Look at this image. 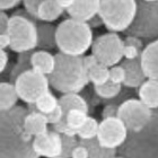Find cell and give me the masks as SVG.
<instances>
[{"mask_svg": "<svg viewBox=\"0 0 158 158\" xmlns=\"http://www.w3.org/2000/svg\"><path fill=\"white\" fill-rule=\"evenodd\" d=\"M25 106L1 112V155L0 158H40L33 147L34 137L25 130L28 115Z\"/></svg>", "mask_w": 158, "mask_h": 158, "instance_id": "1", "label": "cell"}, {"mask_svg": "<svg viewBox=\"0 0 158 158\" xmlns=\"http://www.w3.org/2000/svg\"><path fill=\"white\" fill-rule=\"evenodd\" d=\"M56 60V69L48 76L50 86L62 95L79 94L89 84L88 71L84 67L82 56H71L58 52Z\"/></svg>", "mask_w": 158, "mask_h": 158, "instance_id": "2", "label": "cell"}, {"mask_svg": "<svg viewBox=\"0 0 158 158\" xmlns=\"http://www.w3.org/2000/svg\"><path fill=\"white\" fill-rule=\"evenodd\" d=\"M93 42V30L87 23L67 18L56 26V46L63 54L82 56Z\"/></svg>", "mask_w": 158, "mask_h": 158, "instance_id": "3", "label": "cell"}, {"mask_svg": "<svg viewBox=\"0 0 158 158\" xmlns=\"http://www.w3.org/2000/svg\"><path fill=\"white\" fill-rule=\"evenodd\" d=\"M120 155L125 158H158V112L152 113L150 122L141 131L129 132Z\"/></svg>", "mask_w": 158, "mask_h": 158, "instance_id": "4", "label": "cell"}, {"mask_svg": "<svg viewBox=\"0 0 158 158\" xmlns=\"http://www.w3.org/2000/svg\"><path fill=\"white\" fill-rule=\"evenodd\" d=\"M137 8L138 3L135 0H104L101 1L98 15L111 33L127 32L135 20Z\"/></svg>", "mask_w": 158, "mask_h": 158, "instance_id": "5", "label": "cell"}, {"mask_svg": "<svg viewBox=\"0 0 158 158\" xmlns=\"http://www.w3.org/2000/svg\"><path fill=\"white\" fill-rule=\"evenodd\" d=\"M39 20L32 17H23L18 15L10 16V25L8 35L11 40V51L16 53H25L35 51L37 45V27Z\"/></svg>", "mask_w": 158, "mask_h": 158, "instance_id": "6", "label": "cell"}, {"mask_svg": "<svg viewBox=\"0 0 158 158\" xmlns=\"http://www.w3.org/2000/svg\"><path fill=\"white\" fill-rule=\"evenodd\" d=\"M138 8L135 20L125 33L142 41L158 40V0L137 1Z\"/></svg>", "mask_w": 158, "mask_h": 158, "instance_id": "7", "label": "cell"}, {"mask_svg": "<svg viewBox=\"0 0 158 158\" xmlns=\"http://www.w3.org/2000/svg\"><path fill=\"white\" fill-rule=\"evenodd\" d=\"M124 41L116 33H105L97 36L92 45V54L97 58L101 64L107 68L118 66L123 60Z\"/></svg>", "mask_w": 158, "mask_h": 158, "instance_id": "8", "label": "cell"}, {"mask_svg": "<svg viewBox=\"0 0 158 158\" xmlns=\"http://www.w3.org/2000/svg\"><path fill=\"white\" fill-rule=\"evenodd\" d=\"M17 94L26 105L35 104L37 99L45 93L50 92V82L48 76L31 69L22 73L14 82Z\"/></svg>", "mask_w": 158, "mask_h": 158, "instance_id": "9", "label": "cell"}, {"mask_svg": "<svg viewBox=\"0 0 158 158\" xmlns=\"http://www.w3.org/2000/svg\"><path fill=\"white\" fill-rule=\"evenodd\" d=\"M152 113L154 111L139 98H129L118 106V118L124 123L129 132H139L150 122Z\"/></svg>", "mask_w": 158, "mask_h": 158, "instance_id": "10", "label": "cell"}, {"mask_svg": "<svg viewBox=\"0 0 158 158\" xmlns=\"http://www.w3.org/2000/svg\"><path fill=\"white\" fill-rule=\"evenodd\" d=\"M128 135V129L118 118L102 120L99 122L97 140L105 148L114 150L120 149L127 141Z\"/></svg>", "mask_w": 158, "mask_h": 158, "instance_id": "11", "label": "cell"}, {"mask_svg": "<svg viewBox=\"0 0 158 158\" xmlns=\"http://www.w3.org/2000/svg\"><path fill=\"white\" fill-rule=\"evenodd\" d=\"M33 147L39 157L58 158L62 152V135L50 128L46 133L34 138Z\"/></svg>", "mask_w": 158, "mask_h": 158, "instance_id": "12", "label": "cell"}, {"mask_svg": "<svg viewBox=\"0 0 158 158\" xmlns=\"http://www.w3.org/2000/svg\"><path fill=\"white\" fill-rule=\"evenodd\" d=\"M59 105L63 113L62 121L54 125H51V129L59 132L60 135H63L67 129L69 128L67 124V116L73 110H81L86 113H88L89 111L87 101L79 94H64L59 98Z\"/></svg>", "mask_w": 158, "mask_h": 158, "instance_id": "13", "label": "cell"}, {"mask_svg": "<svg viewBox=\"0 0 158 158\" xmlns=\"http://www.w3.org/2000/svg\"><path fill=\"white\" fill-rule=\"evenodd\" d=\"M101 8V1H75L73 5L67 10L70 18L82 23H88L95 16H97Z\"/></svg>", "mask_w": 158, "mask_h": 158, "instance_id": "14", "label": "cell"}, {"mask_svg": "<svg viewBox=\"0 0 158 158\" xmlns=\"http://www.w3.org/2000/svg\"><path fill=\"white\" fill-rule=\"evenodd\" d=\"M120 66L125 71V81L123 85L128 88H139L147 80L145 71L142 69L141 58L137 60H122Z\"/></svg>", "mask_w": 158, "mask_h": 158, "instance_id": "15", "label": "cell"}, {"mask_svg": "<svg viewBox=\"0 0 158 158\" xmlns=\"http://www.w3.org/2000/svg\"><path fill=\"white\" fill-rule=\"evenodd\" d=\"M141 64L147 79L158 81V40L145 46L141 54Z\"/></svg>", "mask_w": 158, "mask_h": 158, "instance_id": "16", "label": "cell"}, {"mask_svg": "<svg viewBox=\"0 0 158 158\" xmlns=\"http://www.w3.org/2000/svg\"><path fill=\"white\" fill-rule=\"evenodd\" d=\"M37 45L35 51H50L56 46V27L52 24L37 22Z\"/></svg>", "mask_w": 158, "mask_h": 158, "instance_id": "17", "label": "cell"}, {"mask_svg": "<svg viewBox=\"0 0 158 158\" xmlns=\"http://www.w3.org/2000/svg\"><path fill=\"white\" fill-rule=\"evenodd\" d=\"M31 63L32 69L50 76L56 69V54H52L50 51H33Z\"/></svg>", "mask_w": 158, "mask_h": 158, "instance_id": "18", "label": "cell"}, {"mask_svg": "<svg viewBox=\"0 0 158 158\" xmlns=\"http://www.w3.org/2000/svg\"><path fill=\"white\" fill-rule=\"evenodd\" d=\"M138 96L139 99L152 111L158 110V81L147 79L139 87Z\"/></svg>", "mask_w": 158, "mask_h": 158, "instance_id": "19", "label": "cell"}, {"mask_svg": "<svg viewBox=\"0 0 158 158\" xmlns=\"http://www.w3.org/2000/svg\"><path fill=\"white\" fill-rule=\"evenodd\" d=\"M24 125H25V130L30 135H33L34 138L44 135L50 130L45 115L40 112L28 113V115L25 118Z\"/></svg>", "mask_w": 158, "mask_h": 158, "instance_id": "20", "label": "cell"}, {"mask_svg": "<svg viewBox=\"0 0 158 158\" xmlns=\"http://www.w3.org/2000/svg\"><path fill=\"white\" fill-rule=\"evenodd\" d=\"M19 96L16 87L9 81H1L0 84V109L1 112H6L17 106Z\"/></svg>", "mask_w": 158, "mask_h": 158, "instance_id": "21", "label": "cell"}, {"mask_svg": "<svg viewBox=\"0 0 158 158\" xmlns=\"http://www.w3.org/2000/svg\"><path fill=\"white\" fill-rule=\"evenodd\" d=\"M64 10L58 5V1L43 0L39 9V20L43 23L51 24L62 16Z\"/></svg>", "mask_w": 158, "mask_h": 158, "instance_id": "22", "label": "cell"}, {"mask_svg": "<svg viewBox=\"0 0 158 158\" xmlns=\"http://www.w3.org/2000/svg\"><path fill=\"white\" fill-rule=\"evenodd\" d=\"M79 145L84 146L88 150L89 158H114L118 152V150L103 147L97 138L90 140H79Z\"/></svg>", "mask_w": 158, "mask_h": 158, "instance_id": "23", "label": "cell"}, {"mask_svg": "<svg viewBox=\"0 0 158 158\" xmlns=\"http://www.w3.org/2000/svg\"><path fill=\"white\" fill-rule=\"evenodd\" d=\"M32 53L33 51L31 52H25V53H19L17 56L16 62L13 66V68L10 69V73H9V82L14 84L16 81V79L24 73L27 70L32 69V63H31V58H32Z\"/></svg>", "mask_w": 158, "mask_h": 158, "instance_id": "24", "label": "cell"}, {"mask_svg": "<svg viewBox=\"0 0 158 158\" xmlns=\"http://www.w3.org/2000/svg\"><path fill=\"white\" fill-rule=\"evenodd\" d=\"M88 78L89 82H92L94 87L105 85L110 81V68L98 63L88 71Z\"/></svg>", "mask_w": 158, "mask_h": 158, "instance_id": "25", "label": "cell"}, {"mask_svg": "<svg viewBox=\"0 0 158 158\" xmlns=\"http://www.w3.org/2000/svg\"><path fill=\"white\" fill-rule=\"evenodd\" d=\"M35 105H36L37 112L42 114H49L59 106V98H56L51 92H48L37 99Z\"/></svg>", "mask_w": 158, "mask_h": 158, "instance_id": "26", "label": "cell"}, {"mask_svg": "<svg viewBox=\"0 0 158 158\" xmlns=\"http://www.w3.org/2000/svg\"><path fill=\"white\" fill-rule=\"evenodd\" d=\"M94 92L99 98L113 101L122 93V85H115V84L109 81L106 82L105 85L94 87Z\"/></svg>", "mask_w": 158, "mask_h": 158, "instance_id": "27", "label": "cell"}, {"mask_svg": "<svg viewBox=\"0 0 158 158\" xmlns=\"http://www.w3.org/2000/svg\"><path fill=\"white\" fill-rule=\"evenodd\" d=\"M99 130V122L95 118L88 116L86 123L84 124L80 130L78 131L77 137L79 140H90V139L97 138Z\"/></svg>", "mask_w": 158, "mask_h": 158, "instance_id": "28", "label": "cell"}, {"mask_svg": "<svg viewBox=\"0 0 158 158\" xmlns=\"http://www.w3.org/2000/svg\"><path fill=\"white\" fill-rule=\"evenodd\" d=\"M87 118H88V113L84 112L81 110H73L67 116V124L69 128L78 132L84 127Z\"/></svg>", "mask_w": 158, "mask_h": 158, "instance_id": "29", "label": "cell"}, {"mask_svg": "<svg viewBox=\"0 0 158 158\" xmlns=\"http://www.w3.org/2000/svg\"><path fill=\"white\" fill-rule=\"evenodd\" d=\"M79 146V139L77 137H68L62 135V152L58 158H71L73 150Z\"/></svg>", "mask_w": 158, "mask_h": 158, "instance_id": "30", "label": "cell"}, {"mask_svg": "<svg viewBox=\"0 0 158 158\" xmlns=\"http://www.w3.org/2000/svg\"><path fill=\"white\" fill-rule=\"evenodd\" d=\"M110 81L115 85H123L125 81V71L123 67L118 64L110 68Z\"/></svg>", "mask_w": 158, "mask_h": 158, "instance_id": "31", "label": "cell"}, {"mask_svg": "<svg viewBox=\"0 0 158 158\" xmlns=\"http://www.w3.org/2000/svg\"><path fill=\"white\" fill-rule=\"evenodd\" d=\"M42 0H24L23 6L28 15H31L34 19L39 20V9Z\"/></svg>", "mask_w": 158, "mask_h": 158, "instance_id": "32", "label": "cell"}, {"mask_svg": "<svg viewBox=\"0 0 158 158\" xmlns=\"http://www.w3.org/2000/svg\"><path fill=\"white\" fill-rule=\"evenodd\" d=\"M142 51L135 46L132 45H124V51H123V56L125 60H137L141 58Z\"/></svg>", "mask_w": 158, "mask_h": 158, "instance_id": "33", "label": "cell"}, {"mask_svg": "<svg viewBox=\"0 0 158 158\" xmlns=\"http://www.w3.org/2000/svg\"><path fill=\"white\" fill-rule=\"evenodd\" d=\"M46 118V121L48 123L51 125H54L56 123H59V122L62 121V118H63V113H62V110L60 107V105L56 107L53 112L49 113V114H44Z\"/></svg>", "mask_w": 158, "mask_h": 158, "instance_id": "34", "label": "cell"}, {"mask_svg": "<svg viewBox=\"0 0 158 158\" xmlns=\"http://www.w3.org/2000/svg\"><path fill=\"white\" fill-rule=\"evenodd\" d=\"M118 105L115 104H106L102 111V118L107 120V118H118Z\"/></svg>", "mask_w": 158, "mask_h": 158, "instance_id": "35", "label": "cell"}, {"mask_svg": "<svg viewBox=\"0 0 158 158\" xmlns=\"http://www.w3.org/2000/svg\"><path fill=\"white\" fill-rule=\"evenodd\" d=\"M124 45H132V46H135V48H138L140 49L141 51H143L145 49V44H143V41L141 39H139L137 36H132V35H127L124 37Z\"/></svg>", "mask_w": 158, "mask_h": 158, "instance_id": "36", "label": "cell"}, {"mask_svg": "<svg viewBox=\"0 0 158 158\" xmlns=\"http://www.w3.org/2000/svg\"><path fill=\"white\" fill-rule=\"evenodd\" d=\"M9 25H10V17L7 15V13L1 11L0 13V34L8 33Z\"/></svg>", "mask_w": 158, "mask_h": 158, "instance_id": "37", "label": "cell"}, {"mask_svg": "<svg viewBox=\"0 0 158 158\" xmlns=\"http://www.w3.org/2000/svg\"><path fill=\"white\" fill-rule=\"evenodd\" d=\"M82 63H84V67L87 71L92 70L95 66L98 64V60L94 54H89V56H82Z\"/></svg>", "mask_w": 158, "mask_h": 158, "instance_id": "38", "label": "cell"}, {"mask_svg": "<svg viewBox=\"0 0 158 158\" xmlns=\"http://www.w3.org/2000/svg\"><path fill=\"white\" fill-rule=\"evenodd\" d=\"M20 3H22V1H19V0H1L0 1V9H1V11L6 13L7 10L17 8Z\"/></svg>", "mask_w": 158, "mask_h": 158, "instance_id": "39", "label": "cell"}, {"mask_svg": "<svg viewBox=\"0 0 158 158\" xmlns=\"http://www.w3.org/2000/svg\"><path fill=\"white\" fill-rule=\"evenodd\" d=\"M9 64V54L6 50H0V73H3Z\"/></svg>", "mask_w": 158, "mask_h": 158, "instance_id": "40", "label": "cell"}, {"mask_svg": "<svg viewBox=\"0 0 158 158\" xmlns=\"http://www.w3.org/2000/svg\"><path fill=\"white\" fill-rule=\"evenodd\" d=\"M71 158H89V154L88 150L84 147V146L79 145L73 152V156Z\"/></svg>", "mask_w": 158, "mask_h": 158, "instance_id": "41", "label": "cell"}, {"mask_svg": "<svg viewBox=\"0 0 158 158\" xmlns=\"http://www.w3.org/2000/svg\"><path fill=\"white\" fill-rule=\"evenodd\" d=\"M11 45V40L8 34H0V50H7Z\"/></svg>", "mask_w": 158, "mask_h": 158, "instance_id": "42", "label": "cell"}, {"mask_svg": "<svg viewBox=\"0 0 158 158\" xmlns=\"http://www.w3.org/2000/svg\"><path fill=\"white\" fill-rule=\"evenodd\" d=\"M87 24L90 26V28H92V30H93V28H98V27H101L102 25H104V23H103V19L101 18V16H99V15L95 16L92 20H89Z\"/></svg>", "mask_w": 158, "mask_h": 158, "instance_id": "43", "label": "cell"}, {"mask_svg": "<svg viewBox=\"0 0 158 158\" xmlns=\"http://www.w3.org/2000/svg\"><path fill=\"white\" fill-rule=\"evenodd\" d=\"M56 1H58V5H59L63 10H68L70 7L73 5V2H75L73 0H56Z\"/></svg>", "mask_w": 158, "mask_h": 158, "instance_id": "44", "label": "cell"}, {"mask_svg": "<svg viewBox=\"0 0 158 158\" xmlns=\"http://www.w3.org/2000/svg\"><path fill=\"white\" fill-rule=\"evenodd\" d=\"M114 158H125V157H123V156H115Z\"/></svg>", "mask_w": 158, "mask_h": 158, "instance_id": "45", "label": "cell"}]
</instances>
